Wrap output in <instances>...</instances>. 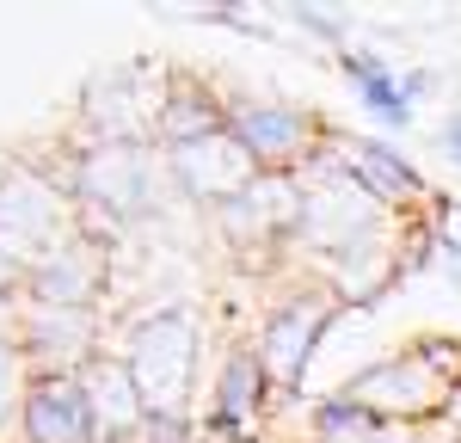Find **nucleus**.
<instances>
[{
	"mask_svg": "<svg viewBox=\"0 0 461 443\" xmlns=\"http://www.w3.org/2000/svg\"><path fill=\"white\" fill-rule=\"evenodd\" d=\"M388 222H393V210L357 185V173L332 154V148L302 173V222H295V247H314V253H326L332 265H339V258L363 253V247H375V240H393Z\"/></svg>",
	"mask_w": 461,
	"mask_h": 443,
	"instance_id": "1",
	"label": "nucleus"
},
{
	"mask_svg": "<svg viewBox=\"0 0 461 443\" xmlns=\"http://www.w3.org/2000/svg\"><path fill=\"white\" fill-rule=\"evenodd\" d=\"M74 234H80V210H74L68 179L37 173L25 160H6L0 167V253L13 265H25V277H32Z\"/></svg>",
	"mask_w": 461,
	"mask_h": 443,
	"instance_id": "2",
	"label": "nucleus"
},
{
	"mask_svg": "<svg viewBox=\"0 0 461 443\" xmlns=\"http://www.w3.org/2000/svg\"><path fill=\"white\" fill-rule=\"evenodd\" d=\"M197 321L185 308H167V314H142L130 339H123V364L142 388L148 412H167V419H191V401H197Z\"/></svg>",
	"mask_w": 461,
	"mask_h": 443,
	"instance_id": "3",
	"label": "nucleus"
},
{
	"mask_svg": "<svg viewBox=\"0 0 461 443\" xmlns=\"http://www.w3.org/2000/svg\"><path fill=\"white\" fill-rule=\"evenodd\" d=\"M339 394L357 401L382 431H393V425H400V431L437 425V419H449V401H456V388H449L412 345H406L400 357H382V364H369L363 375H351Z\"/></svg>",
	"mask_w": 461,
	"mask_h": 443,
	"instance_id": "4",
	"label": "nucleus"
},
{
	"mask_svg": "<svg viewBox=\"0 0 461 443\" xmlns=\"http://www.w3.org/2000/svg\"><path fill=\"white\" fill-rule=\"evenodd\" d=\"M228 130L247 142L258 173H277V179H302L320 154L332 148V130L320 123L314 111L277 105V99H234V123Z\"/></svg>",
	"mask_w": 461,
	"mask_h": 443,
	"instance_id": "5",
	"label": "nucleus"
},
{
	"mask_svg": "<svg viewBox=\"0 0 461 443\" xmlns=\"http://www.w3.org/2000/svg\"><path fill=\"white\" fill-rule=\"evenodd\" d=\"M339 308H345V302L332 290H302V295H289V302H277V308L258 321L252 351H258V364H265V375H271L277 394L302 388V375L314 364V345L326 339V327L339 321Z\"/></svg>",
	"mask_w": 461,
	"mask_h": 443,
	"instance_id": "6",
	"label": "nucleus"
},
{
	"mask_svg": "<svg viewBox=\"0 0 461 443\" xmlns=\"http://www.w3.org/2000/svg\"><path fill=\"white\" fill-rule=\"evenodd\" d=\"M19 345L32 357V375H80L111 351L99 308H43L25 295H19Z\"/></svg>",
	"mask_w": 461,
	"mask_h": 443,
	"instance_id": "7",
	"label": "nucleus"
},
{
	"mask_svg": "<svg viewBox=\"0 0 461 443\" xmlns=\"http://www.w3.org/2000/svg\"><path fill=\"white\" fill-rule=\"evenodd\" d=\"M167 167H173L178 191L197 197V203H210V210H228L234 197H247L252 185L265 179L258 160L247 154V142H240L234 130H215V136H203V142L167 148Z\"/></svg>",
	"mask_w": 461,
	"mask_h": 443,
	"instance_id": "8",
	"label": "nucleus"
},
{
	"mask_svg": "<svg viewBox=\"0 0 461 443\" xmlns=\"http://www.w3.org/2000/svg\"><path fill=\"white\" fill-rule=\"evenodd\" d=\"M271 401H277V388L258 364L252 339H234L221 351V369H215V388H210V419H203L210 438H252L271 419Z\"/></svg>",
	"mask_w": 461,
	"mask_h": 443,
	"instance_id": "9",
	"label": "nucleus"
},
{
	"mask_svg": "<svg viewBox=\"0 0 461 443\" xmlns=\"http://www.w3.org/2000/svg\"><path fill=\"white\" fill-rule=\"evenodd\" d=\"M105 284H111L105 240L74 234L62 253L43 258L32 277H25V302H43V308H99V290Z\"/></svg>",
	"mask_w": 461,
	"mask_h": 443,
	"instance_id": "10",
	"label": "nucleus"
},
{
	"mask_svg": "<svg viewBox=\"0 0 461 443\" xmlns=\"http://www.w3.org/2000/svg\"><path fill=\"white\" fill-rule=\"evenodd\" d=\"M80 394H86V412H93V443H136L142 438L148 401L117 351H105L99 364L80 369Z\"/></svg>",
	"mask_w": 461,
	"mask_h": 443,
	"instance_id": "11",
	"label": "nucleus"
},
{
	"mask_svg": "<svg viewBox=\"0 0 461 443\" xmlns=\"http://www.w3.org/2000/svg\"><path fill=\"white\" fill-rule=\"evenodd\" d=\"M332 154H339V160L357 173V185H363L369 197H382V203H388L393 216H400V210L430 203L425 173H419L412 160H400L388 142H363V136H339V130H332Z\"/></svg>",
	"mask_w": 461,
	"mask_h": 443,
	"instance_id": "12",
	"label": "nucleus"
},
{
	"mask_svg": "<svg viewBox=\"0 0 461 443\" xmlns=\"http://www.w3.org/2000/svg\"><path fill=\"white\" fill-rule=\"evenodd\" d=\"M228 240H252V247H271V240H295V222H302V179H265L252 185L247 197H234L228 210H215Z\"/></svg>",
	"mask_w": 461,
	"mask_h": 443,
	"instance_id": "13",
	"label": "nucleus"
},
{
	"mask_svg": "<svg viewBox=\"0 0 461 443\" xmlns=\"http://www.w3.org/2000/svg\"><path fill=\"white\" fill-rule=\"evenodd\" d=\"M19 443H93V412L80 394V375H37L25 412H19Z\"/></svg>",
	"mask_w": 461,
	"mask_h": 443,
	"instance_id": "14",
	"label": "nucleus"
},
{
	"mask_svg": "<svg viewBox=\"0 0 461 443\" xmlns=\"http://www.w3.org/2000/svg\"><path fill=\"white\" fill-rule=\"evenodd\" d=\"M228 123H234V99H221L203 74L173 68L167 99H160V142L185 148V142H203L215 130H228Z\"/></svg>",
	"mask_w": 461,
	"mask_h": 443,
	"instance_id": "15",
	"label": "nucleus"
},
{
	"mask_svg": "<svg viewBox=\"0 0 461 443\" xmlns=\"http://www.w3.org/2000/svg\"><path fill=\"white\" fill-rule=\"evenodd\" d=\"M339 68H345V80L357 86V99L369 105V117H375L382 130H406V123H412V105H406L393 68H382V62L363 56V50H339Z\"/></svg>",
	"mask_w": 461,
	"mask_h": 443,
	"instance_id": "16",
	"label": "nucleus"
},
{
	"mask_svg": "<svg viewBox=\"0 0 461 443\" xmlns=\"http://www.w3.org/2000/svg\"><path fill=\"white\" fill-rule=\"evenodd\" d=\"M32 357L19 345V302L0 314V443H19V412L32 394Z\"/></svg>",
	"mask_w": 461,
	"mask_h": 443,
	"instance_id": "17",
	"label": "nucleus"
},
{
	"mask_svg": "<svg viewBox=\"0 0 461 443\" xmlns=\"http://www.w3.org/2000/svg\"><path fill=\"white\" fill-rule=\"evenodd\" d=\"M375 431H382V425H375L357 401H345V394L314 401V443H369Z\"/></svg>",
	"mask_w": 461,
	"mask_h": 443,
	"instance_id": "18",
	"label": "nucleus"
},
{
	"mask_svg": "<svg viewBox=\"0 0 461 443\" xmlns=\"http://www.w3.org/2000/svg\"><path fill=\"white\" fill-rule=\"evenodd\" d=\"M295 25H308L314 37L339 43V50H351V43H345V19H339V13H320V6H295Z\"/></svg>",
	"mask_w": 461,
	"mask_h": 443,
	"instance_id": "19",
	"label": "nucleus"
},
{
	"mask_svg": "<svg viewBox=\"0 0 461 443\" xmlns=\"http://www.w3.org/2000/svg\"><path fill=\"white\" fill-rule=\"evenodd\" d=\"M136 443H191V419H167V412H148L142 438Z\"/></svg>",
	"mask_w": 461,
	"mask_h": 443,
	"instance_id": "20",
	"label": "nucleus"
},
{
	"mask_svg": "<svg viewBox=\"0 0 461 443\" xmlns=\"http://www.w3.org/2000/svg\"><path fill=\"white\" fill-rule=\"evenodd\" d=\"M19 295H25V265H13V258L0 253V308L19 302Z\"/></svg>",
	"mask_w": 461,
	"mask_h": 443,
	"instance_id": "21",
	"label": "nucleus"
},
{
	"mask_svg": "<svg viewBox=\"0 0 461 443\" xmlns=\"http://www.w3.org/2000/svg\"><path fill=\"white\" fill-rule=\"evenodd\" d=\"M400 93H406V105H412V99H430V93H437V74H406V80H400Z\"/></svg>",
	"mask_w": 461,
	"mask_h": 443,
	"instance_id": "22",
	"label": "nucleus"
},
{
	"mask_svg": "<svg viewBox=\"0 0 461 443\" xmlns=\"http://www.w3.org/2000/svg\"><path fill=\"white\" fill-rule=\"evenodd\" d=\"M443 154L461 167V117H449V123H443Z\"/></svg>",
	"mask_w": 461,
	"mask_h": 443,
	"instance_id": "23",
	"label": "nucleus"
},
{
	"mask_svg": "<svg viewBox=\"0 0 461 443\" xmlns=\"http://www.w3.org/2000/svg\"><path fill=\"white\" fill-rule=\"evenodd\" d=\"M308 443H314V438H308Z\"/></svg>",
	"mask_w": 461,
	"mask_h": 443,
	"instance_id": "24",
	"label": "nucleus"
}]
</instances>
